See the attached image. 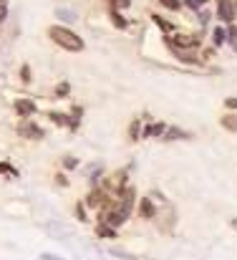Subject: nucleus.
I'll use <instances>...</instances> for the list:
<instances>
[{
    "mask_svg": "<svg viewBox=\"0 0 237 260\" xmlns=\"http://www.w3.org/2000/svg\"><path fill=\"white\" fill-rule=\"evenodd\" d=\"M40 258H43V260H66V258H58V255H51V253H43Z\"/></svg>",
    "mask_w": 237,
    "mask_h": 260,
    "instance_id": "26",
    "label": "nucleus"
},
{
    "mask_svg": "<svg viewBox=\"0 0 237 260\" xmlns=\"http://www.w3.org/2000/svg\"><path fill=\"white\" fill-rule=\"evenodd\" d=\"M159 3H162L164 8H169V10H177V8H179V0H159Z\"/></svg>",
    "mask_w": 237,
    "mask_h": 260,
    "instance_id": "20",
    "label": "nucleus"
},
{
    "mask_svg": "<svg viewBox=\"0 0 237 260\" xmlns=\"http://www.w3.org/2000/svg\"><path fill=\"white\" fill-rule=\"evenodd\" d=\"M68 91H71L68 83H58V86H56V94H58V96H68Z\"/></svg>",
    "mask_w": 237,
    "mask_h": 260,
    "instance_id": "19",
    "label": "nucleus"
},
{
    "mask_svg": "<svg viewBox=\"0 0 237 260\" xmlns=\"http://www.w3.org/2000/svg\"><path fill=\"white\" fill-rule=\"evenodd\" d=\"M222 126L227 129V132H237V116H235V114L222 116Z\"/></svg>",
    "mask_w": 237,
    "mask_h": 260,
    "instance_id": "9",
    "label": "nucleus"
},
{
    "mask_svg": "<svg viewBox=\"0 0 237 260\" xmlns=\"http://www.w3.org/2000/svg\"><path fill=\"white\" fill-rule=\"evenodd\" d=\"M227 40H230V43H232V46L237 48V26H232V28L227 31Z\"/></svg>",
    "mask_w": 237,
    "mask_h": 260,
    "instance_id": "18",
    "label": "nucleus"
},
{
    "mask_svg": "<svg viewBox=\"0 0 237 260\" xmlns=\"http://www.w3.org/2000/svg\"><path fill=\"white\" fill-rule=\"evenodd\" d=\"M8 18V0H0V23H5Z\"/></svg>",
    "mask_w": 237,
    "mask_h": 260,
    "instance_id": "16",
    "label": "nucleus"
},
{
    "mask_svg": "<svg viewBox=\"0 0 237 260\" xmlns=\"http://www.w3.org/2000/svg\"><path fill=\"white\" fill-rule=\"evenodd\" d=\"M0 175H10V177H18V169L8 162H0Z\"/></svg>",
    "mask_w": 237,
    "mask_h": 260,
    "instance_id": "10",
    "label": "nucleus"
},
{
    "mask_svg": "<svg viewBox=\"0 0 237 260\" xmlns=\"http://www.w3.org/2000/svg\"><path fill=\"white\" fill-rule=\"evenodd\" d=\"M48 38L56 43V46L66 48V51H73V53L83 51V40H81L73 31L63 28V26H53V28H48Z\"/></svg>",
    "mask_w": 237,
    "mask_h": 260,
    "instance_id": "1",
    "label": "nucleus"
},
{
    "mask_svg": "<svg viewBox=\"0 0 237 260\" xmlns=\"http://www.w3.org/2000/svg\"><path fill=\"white\" fill-rule=\"evenodd\" d=\"M76 218H78L81 223L86 220V210H83V205H81V202H78V207H76Z\"/></svg>",
    "mask_w": 237,
    "mask_h": 260,
    "instance_id": "22",
    "label": "nucleus"
},
{
    "mask_svg": "<svg viewBox=\"0 0 237 260\" xmlns=\"http://www.w3.org/2000/svg\"><path fill=\"white\" fill-rule=\"evenodd\" d=\"M204 3H207V0H189L192 8H200V5H204Z\"/></svg>",
    "mask_w": 237,
    "mask_h": 260,
    "instance_id": "28",
    "label": "nucleus"
},
{
    "mask_svg": "<svg viewBox=\"0 0 237 260\" xmlns=\"http://www.w3.org/2000/svg\"><path fill=\"white\" fill-rule=\"evenodd\" d=\"M18 134L26 137V139H43V129L38 124H31V121H20L18 124Z\"/></svg>",
    "mask_w": 237,
    "mask_h": 260,
    "instance_id": "3",
    "label": "nucleus"
},
{
    "mask_svg": "<svg viewBox=\"0 0 237 260\" xmlns=\"http://www.w3.org/2000/svg\"><path fill=\"white\" fill-rule=\"evenodd\" d=\"M56 185H61V187H68V180L63 177V175H58V177H56Z\"/></svg>",
    "mask_w": 237,
    "mask_h": 260,
    "instance_id": "25",
    "label": "nucleus"
},
{
    "mask_svg": "<svg viewBox=\"0 0 237 260\" xmlns=\"http://www.w3.org/2000/svg\"><path fill=\"white\" fill-rule=\"evenodd\" d=\"M86 205H89V207H96V210H106V207L111 205V200H109V194H106L103 187H94V189L89 192V197H86Z\"/></svg>",
    "mask_w": 237,
    "mask_h": 260,
    "instance_id": "2",
    "label": "nucleus"
},
{
    "mask_svg": "<svg viewBox=\"0 0 237 260\" xmlns=\"http://www.w3.org/2000/svg\"><path fill=\"white\" fill-rule=\"evenodd\" d=\"M177 137H187L184 132H179V129H171V132L167 134V139H177Z\"/></svg>",
    "mask_w": 237,
    "mask_h": 260,
    "instance_id": "23",
    "label": "nucleus"
},
{
    "mask_svg": "<svg viewBox=\"0 0 237 260\" xmlns=\"http://www.w3.org/2000/svg\"><path fill=\"white\" fill-rule=\"evenodd\" d=\"M232 5H235V15H237V0H235V3H232Z\"/></svg>",
    "mask_w": 237,
    "mask_h": 260,
    "instance_id": "29",
    "label": "nucleus"
},
{
    "mask_svg": "<svg viewBox=\"0 0 237 260\" xmlns=\"http://www.w3.org/2000/svg\"><path fill=\"white\" fill-rule=\"evenodd\" d=\"M139 126H141V121H132V129H129V137H132L134 142L139 139Z\"/></svg>",
    "mask_w": 237,
    "mask_h": 260,
    "instance_id": "15",
    "label": "nucleus"
},
{
    "mask_svg": "<svg viewBox=\"0 0 237 260\" xmlns=\"http://www.w3.org/2000/svg\"><path fill=\"white\" fill-rule=\"evenodd\" d=\"M63 167H66V169H76L78 167V159L76 157H63Z\"/></svg>",
    "mask_w": 237,
    "mask_h": 260,
    "instance_id": "17",
    "label": "nucleus"
},
{
    "mask_svg": "<svg viewBox=\"0 0 237 260\" xmlns=\"http://www.w3.org/2000/svg\"><path fill=\"white\" fill-rule=\"evenodd\" d=\"M217 15H220V20H225V23H232L235 20V5L230 3V0H220Z\"/></svg>",
    "mask_w": 237,
    "mask_h": 260,
    "instance_id": "6",
    "label": "nucleus"
},
{
    "mask_svg": "<svg viewBox=\"0 0 237 260\" xmlns=\"http://www.w3.org/2000/svg\"><path fill=\"white\" fill-rule=\"evenodd\" d=\"M167 43L169 46H182V51H184V48H197L200 38L197 36H177V38H169Z\"/></svg>",
    "mask_w": 237,
    "mask_h": 260,
    "instance_id": "4",
    "label": "nucleus"
},
{
    "mask_svg": "<svg viewBox=\"0 0 237 260\" xmlns=\"http://www.w3.org/2000/svg\"><path fill=\"white\" fill-rule=\"evenodd\" d=\"M154 23H157L162 31H167V33L171 31V23H169V20H164V18H159V15H154Z\"/></svg>",
    "mask_w": 237,
    "mask_h": 260,
    "instance_id": "13",
    "label": "nucleus"
},
{
    "mask_svg": "<svg viewBox=\"0 0 237 260\" xmlns=\"http://www.w3.org/2000/svg\"><path fill=\"white\" fill-rule=\"evenodd\" d=\"M212 38H214V46H222V43L227 40V31H222V28H217L212 33Z\"/></svg>",
    "mask_w": 237,
    "mask_h": 260,
    "instance_id": "11",
    "label": "nucleus"
},
{
    "mask_svg": "<svg viewBox=\"0 0 237 260\" xmlns=\"http://www.w3.org/2000/svg\"><path fill=\"white\" fill-rule=\"evenodd\" d=\"M15 111H18L20 116H33V114L38 111V106H35L31 99H18V101H15Z\"/></svg>",
    "mask_w": 237,
    "mask_h": 260,
    "instance_id": "5",
    "label": "nucleus"
},
{
    "mask_svg": "<svg viewBox=\"0 0 237 260\" xmlns=\"http://www.w3.org/2000/svg\"><path fill=\"white\" fill-rule=\"evenodd\" d=\"M225 106H227V109H237V99H235V96H230V99L225 101Z\"/></svg>",
    "mask_w": 237,
    "mask_h": 260,
    "instance_id": "24",
    "label": "nucleus"
},
{
    "mask_svg": "<svg viewBox=\"0 0 237 260\" xmlns=\"http://www.w3.org/2000/svg\"><path fill=\"white\" fill-rule=\"evenodd\" d=\"M129 0H114V8H126Z\"/></svg>",
    "mask_w": 237,
    "mask_h": 260,
    "instance_id": "27",
    "label": "nucleus"
},
{
    "mask_svg": "<svg viewBox=\"0 0 237 260\" xmlns=\"http://www.w3.org/2000/svg\"><path fill=\"white\" fill-rule=\"evenodd\" d=\"M96 235L99 237H116V227H111L109 223H99L96 225Z\"/></svg>",
    "mask_w": 237,
    "mask_h": 260,
    "instance_id": "8",
    "label": "nucleus"
},
{
    "mask_svg": "<svg viewBox=\"0 0 237 260\" xmlns=\"http://www.w3.org/2000/svg\"><path fill=\"white\" fill-rule=\"evenodd\" d=\"M58 18H63V20H76V13H73V10H66V8H58Z\"/></svg>",
    "mask_w": 237,
    "mask_h": 260,
    "instance_id": "14",
    "label": "nucleus"
},
{
    "mask_svg": "<svg viewBox=\"0 0 237 260\" xmlns=\"http://www.w3.org/2000/svg\"><path fill=\"white\" fill-rule=\"evenodd\" d=\"M139 215H141L144 220H152L154 215H157V207H154V202L149 200V197H144V200L139 202Z\"/></svg>",
    "mask_w": 237,
    "mask_h": 260,
    "instance_id": "7",
    "label": "nucleus"
},
{
    "mask_svg": "<svg viewBox=\"0 0 237 260\" xmlns=\"http://www.w3.org/2000/svg\"><path fill=\"white\" fill-rule=\"evenodd\" d=\"M20 76H23L26 83H31V69L28 66H20Z\"/></svg>",
    "mask_w": 237,
    "mask_h": 260,
    "instance_id": "21",
    "label": "nucleus"
},
{
    "mask_svg": "<svg viewBox=\"0 0 237 260\" xmlns=\"http://www.w3.org/2000/svg\"><path fill=\"white\" fill-rule=\"evenodd\" d=\"M111 20H114V26H116V28H126V18L119 15L116 10H111Z\"/></svg>",
    "mask_w": 237,
    "mask_h": 260,
    "instance_id": "12",
    "label": "nucleus"
}]
</instances>
